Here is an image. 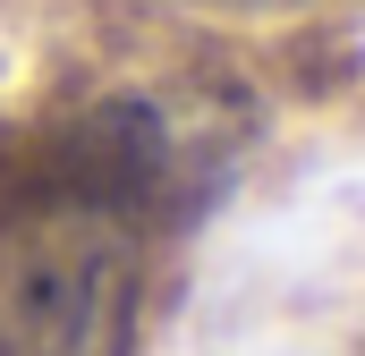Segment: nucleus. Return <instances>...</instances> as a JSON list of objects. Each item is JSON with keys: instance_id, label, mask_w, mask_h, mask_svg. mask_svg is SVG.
Returning a JSON list of instances; mask_svg holds the SVG:
<instances>
[]
</instances>
